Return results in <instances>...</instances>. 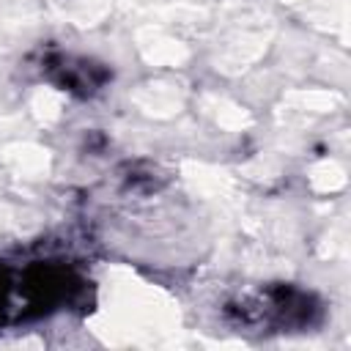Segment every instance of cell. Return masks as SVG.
I'll return each instance as SVG.
<instances>
[{
  "mask_svg": "<svg viewBox=\"0 0 351 351\" xmlns=\"http://www.w3.org/2000/svg\"><path fill=\"white\" fill-rule=\"evenodd\" d=\"M318 302L293 285H269L228 304V315L250 329H296L318 318Z\"/></svg>",
  "mask_w": 351,
  "mask_h": 351,
  "instance_id": "obj_1",
  "label": "cell"
},
{
  "mask_svg": "<svg viewBox=\"0 0 351 351\" xmlns=\"http://www.w3.org/2000/svg\"><path fill=\"white\" fill-rule=\"evenodd\" d=\"M47 74H49V80L58 88L74 90V93H82V96L99 90L107 82V77H110L107 69H101V66H96L90 60H80V58H55V60H47Z\"/></svg>",
  "mask_w": 351,
  "mask_h": 351,
  "instance_id": "obj_2",
  "label": "cell"
}]
</instances>
